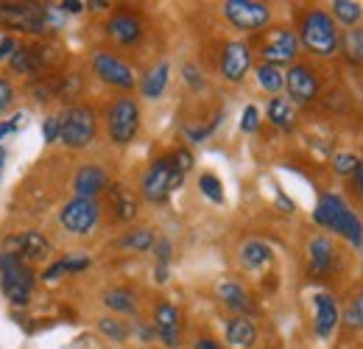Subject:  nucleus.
<instances>
[{
  "label": "nucleus",
  "instance_id": "obj_33",
  "mask_svg": "<svg viewBox=\"0 0 363 349\" xmlns=\"http://www.w3.org/2000/svg\"><path fill=\"white\" fill-rule=\"evenodd\" d=\"M98 330H101L104 336H109L112 341H123V338L129 336V330L123 327V321H115V318H101V321H98Z\"/></svg>",
  "mask_w": 363,
  "mask_h": 349
},
{
  "label": "nucleus",
  "instance_id": "obj_11",
  "mask_svg": "<svg viewBox=\"0 0 363 349\" xmlns=\"http://www.w3.org/2000/svg\"><path fill=\"white\" fill-rule=\"evenodd\" d=\"M296 53H299L296 34L291 28H274L269 40L263 43V65H274V67L288 65L296 59Z\"/></svg>",
  "mask_w": 363,
  "mask_h": 349
},
{
  "label": "nucleus",
  "instance_id": "obj_14",
  "mask_svg": "<svg viewBox=\"0 0 363 349\" xmlns=\"http://www.w3.org/2000/svg\"><path fill=\"white\" fill-rule=\"evenodd\" d=\"M252 67V50L243 43H229L221 56V73L227 82H240Z\"/></svg>",
  "mask_w": 363,
  "mask_h": 349
},
{
  "label": "nucleus",
  "instance_id": "obj_17",
  "mask_svg": "<svg viewBox=\"0 0 363 349\" xmlns=\"http://www.w3.org/2000/svg\"><path fill=\"white\" fill-rule=\"evenodd\" d=\"M313 307H316V321H313L316 336L318 338H330L333 330L338 327V318H341L335 299H333L330 294H316V297H313Z\"/></svg>",
  "mask_w": 363,
  "mask_h": 349
},
{
  "label": "nucleus",
  "instance_id": "obj_31",
  "mask_svg": "<svg viewBox=\"0 0 363 349\" xmlns=\"http://www.w3.org/2000/svg\"><path fill=\"white\" fill-rule=\"evenodd\" d=\"M199 187H201V193L210 199V201H224V187H221V179L213 174H204L199 179Z\"/></svg>",
  "mask_w": 363,
  "mask_h": 349
},
{
  "label": "nucleus",
  "instance_id": "obj_30",
  "mask_svg": "<svg viewBox=\"0 0 363 349\" xmlns=\"http://www.w3.org/2000/svg\"><path fill=\"white\" fill-rule=\"evenodd\" d=\"M121 246L135 249V252H148V249H154V232L151 229H135L121 240Z\"/></svg>",
  "mask_w": 363,
  "mask_h": 349
},
{
  "label": "nucleus",
  "instance_id": "obj_10",
  "mask_svg": "<svg viewBox=\"0 0 363 349\" xmlns=\"http://www.w3.org/2000/svg\"><path fill=\"white\" fill-rule=\"evenodd\" d=\"M59 221L70 235H90L95 223H98V204L92 199H79L76 196L73 201L65 204Z\"/></svg>",
  "mask_w": 363,
  "mask_h": 349
},
{
  "label": "nucleus",
  "instance_id": "obj_29",
  "mask_svg": "<svg viewBox=\"0 0 363 349\" xmlns=\"http://www.w3.org/2000/svg\"><path fill=\"white\" fill-rule=\"evenodd\" d=\"M333 14H335L341 23L355 26L363 17V9H361V3H355V0H333Z\"/></svg>",
  "mask_w": 363,
  "mask_h": 349
},
{
  "label": "nucleus",
  "instance_id": "obj_3",
  "mask_svg": "<svg viewBox=\"0 0 363 349\" xmlns=\"http://www.w3.org/2000/svg\"><path fill=\"white\" fill-rule=\"evenodd\" d=\"M0 285H3V294L9 297L11 305H28L31 291H34V271L28 268L26 260L3 252L0 255Z\"/></svg>",
  "mask_w": 363,
  "mask_h": 349
},
{
  "label": "nucleus",
  "instance_id": "obj_8",
  "mask_svg": "<svg viewBox=\"0 0 363 349\" xmlns=\"http://www.w3.org/2000/svg\"><path fill=\"white\" fill-rule=\"evenodd\" d=\"M224 17L240 31H260L272 20V9L257 0H227L224 3Z\"/></svg>",
  "mask_w": 363,
  "mask_h": 349
},
{
  "label": "nucleus",
  "instance_id": "obj_36",
  "mask_svg": "<svg viewBox=\"0 0 363 349\" xmlns=\"http://www.w3.org/2000/svg\"><path fill=\"white\" fill-rule=\"evenodd\" d=\"M43 134H45V143H56V140L62 137V121H59L56 115L45 118V123H43Z\"/></svg>",
  "mask_w": 363,
  "mask_h": 349
},
{
  "label": "nucleus",
  "instance_id": "obj_50",
  "mask_svg": "<svg viewBox=\"0 0 363 349\" xmlns=\"http://www.w3.org/2000/svg\"><path fill=\"white\" fill-rule=\"evenodd\" d=\"M3 162H6V148L0 145V174H3Z\"/></svg>",
  "mask_w": 363,
  "mask_h": 349
},
{
  "label": "nucleus",
  "instance_id": "obj_1",
  "mask_svg": "<svg viewBox=\"0 0 363 349\" xmlns=\"http://www.w3.org/2000/svg\"><path fill=\"white\" fill-rule=\"evenodd\" d=\"M313 221H316L318 226H324V229H333V232L344 235L355 249H361L363 246L361 218L350 210V204H347L341 196H335V193H324V196L318 199L316 210H313Z\"/></svg>",
  "mask_w": 363,
  "mask_h": 349
},
{
  "label": "nucleus",
  "instance_id": "obj_27",
  "mask_svg": "<svg viewBox=\"0 0 363 349\" xmlns=\"http://www.w3.org/2000/svg\"><path fill=\"white\" fill-rule=\"evenodd\" d=\"M104 305L109 307V310H118V313H135V297H132V291H123V288H115V291H109L106 297H104Z\"/></svg>",
  "mask_w": 363,
  "mask_h": 349
},
{
  "label": "nucleus",
  "instance_id": "obj_9",
  "mask_svg": "<svg viewBox=\"0 0 363 349\" xmlns=\"http://www.w3.org/2000/svg\"><path fill=\"white\" fill-rule=\"evenodd\" d=\"M92 70H95V76H98L101 82H106V84H112V87L132 89L137 82L135 70H132L123 59H118L115 53H106V50H98V53L92 56Z\"/></svg>",
  "mask_w": 363,
  "mask_h": 349
},
{
  "label": "nucleus",
  "instance_id": "obj_6",
  "mask_svg": "<svg viewBox=\"0 0 363 349\" xmlns=\"http://www.w3.org/2000/svg\"><path fill=\"white\" fill-rule=\"evenodd\" d=\"M62 143L67 148H87L95 137V112L90 106H70L62 118Z\"/></svg>",
  "mask_w": 363,
  "mask_h": 349
},
{
  "label": "nucleus",
  "instance_id": "obj_43",
  "mask_svg": "<svg viewBox=\"0 0 363 349\" xmlns=\"http://www.w3.org/2000/svg\"><path fill=\"white\" fill-rule=\"evenodd\" d=\"M20 121H23V115H14L11 121H6V123H0V140L6 137V134H11V131L20 126Z\"/></svg>",
  "mask_w": 363,
  "mask_h": 349
},
{
  "label": "nucleus",
  "instance_id": "obj_26",
  "mask_svg": "<svg viewBox=\"0 0 363 349\" xmlns=\"http://www.w3.org/2000/svg\"><path fill=\"white\" fill-rule=\"evenodd\" d=\"M338 48H344V53H347L350 62H363V28H350L341 37Z\"/></svg>",
  "mask_w": 363,
  "mask_h": 349
},
{
  "label": "nucleus",
  "instance_id": "obj_28",
  "mask_svg": "<svg viewBox=\"0 0 363 349\" xmlns=\"http://www.w3.org/2000/svg\"><path fill=\"white\" fill-rule=\"evenodd\" d=\"M257 82H260V87L269 89V92H279V89L285 87V73L279 67H274V65H260L257 67Z\"/></svg>",
  "mask_w": 363,
  "mask_h": 349
},
{
  "label": "nucleus",
  "instance_id": "obj_2",
  "mask_svg": "<svg viewBox=\"0 0 363 349\" xmlns=\"http://www.w3.org/2000/svg\"><path fill=\"white\" fill-rule=\"evenodd\" d=\"M338 43H341L338 28H335V23H333V17L327 11L313 9V11L305 14V20H302V45L311 53H316V56H333L338 50Z\"/></svg>",
  "mask_w": 363,
  "mask_h": 349
},
{
  "label": "nucleus",
  "instance_id": "obj_41",
  "mask_svg": "<svg viewBox=\"0 0 363 349\" xmlns=\"http://www.w3.org/2000/svg\"><path fill=\"white\" fill-rule=\"evenodd\" d=\"M14 101V87H11V82H6V79H0V112L9 106Z\"/></svg>",
  "mask_w": 363,
  "mask_h": 349
},
{
  "label": "nucleus",
  "instance_id": "obj_40",
  "mask_svg": "<svg viewBox=\"0 0 363 349\" xmlns=\"http://www.w3.org/2000/svg\"><path fill=\"white\" fill-rule=\"evenodd\" d=\"M171 162L179 168L182 174H187L190 171V165H193V157H190V151H184V148H179L174 157H171Z\"/></svg>",
  "mask_w": 363,
  "mask_h": 349
},
{
  "label": "nucleus",
  "instance_id": "obj_19",
  "mask_svg": "<svg viewBox=\"0 0 363 349\" xmlns=\"http://www.w3.org/2000/svg\"><path fill=\"white\" fill-rule=\"evenodd\" d=\"M227 341L238 349H249L257 341V330L246 316H235L227 321Z\"/></svg>",
  "mask_w": 363,
  "mask_h": 349
},
{
  "label": "nucleus",
  "instance_id": "obj_15",
  "mask_svg": "<svg viewBox=\"0 0 363 349\" xmlns=\"http://www.w3.org/2000/svg\"><path fill=\"white\" fill-rule=\"evenodd\" d=\"M106 34L121 45H135L143 37V23L132 11H118L109 23H106Z\"/></svg>",
  "mask_w": 363,
  "mask_h": 349
},
{
  "label": "nucleus",
  "instance_id": "obj_20",
  "mask_svg": "<svg viewBox=\"0 0 363 349\" xmlns=\"http://www.w3.org/2000/svg\"><path fill=\"white\" fill-rule=\"evenodd\" d=\"M218 297H221V302L229 307V310H235V313H249L252 310V299H249V294L238 285V282H232V279H224L221 285H218Z\"/></svg>",
  "mask_w": 363,
  "mask_h": 349
},
{
  "label": "nucleus",
  "instance_id": "obj_21",
  "mask_svg": "<svg viewBox=\"0 0 363 349\" xmlns=\"http://www.w3.org/2000/svg\"><path fill=\"white\" fill-rule=\"evenodd\" d=\"M168 76H171V65L168 62H160L145 79H143V84H140V92L145 95V98H151V101H157L165 87H168Z\"/></svg>",
  "mask_w": 363,
  "mask_h": 349
},
{
  "label": "nucleus",
  "instance_id": "obj_13",
  "mask_svg": "<svg viewBox=\"0 0 363 349\" xmlns=\"http://www.w3.org/2000/svg\"><path fill=\"white\" fill-rule=\"evenodd\" d=\"M285 87H288V95H291L296 104H308V101L316 98L318 79L313 76L311 67H305V65H294V67L285 73Z\"/></svg>",
  "mask_w": 363,
  "mask_h": 349
},
{
  "label": "nucleus",
  "instance_id": "obj_7",
  "mask_svg": "<svg viewBox=\"0 0 363 349\" xmlns=\"http://www.w3.org/2000/svg\"><path fill=\"white\" fill-rule=\"evenodd\" d=\"M106 126H109L112 143L118 145L132 143V137L140 129V106L135 98H118L106 112Z\"/></svg>",
  "mask_w": 363,
  "mask_h": 349
},
{
  "label": "nucleus",
  "instance_id": "obj_49",
  "mask_svg": "<svg viewBox=\"0 0 363 349\" xmlns=\"http://www.w3.org/2000/svg\"><path fill=\"white\" fill-rule=\"evenodd\" d=\"M157 282H168V265H157Z\"/></svg>",
  "mask_w": 363,
  "mask_h": 349
},
{
  "label": "nucleus",
  "instance_id": "obj_47",
  "mask_svg": "<svg viewBox=\"0 0 363 349\" xmlns=\"http://www.w3.org/2000/svg\"><path fill=\"white\" fill-rule=\"evenodd\" d=\"M355 187H358V193L363 196V162L358 165V171H355Z\"/></svg>",
  "mask_w": 363,
  "mask_h": 349
},
{
  "label": "nucleus",
  "instance_id": "obj_35",
  "mask_svg": "<svg viewBox=\"0 0 363 349\" xmlns=\"http://www.w3.org/2000/svg\"><path fill=\"white\" fill-rule=\"evenodd\" d=\"M257 126H260V109L255 106V104H249L246 109H243V118H240V129L246 131H257Z\"/></svg>",
  "mask_w": 363,
  "mask_h": 349
},
{
  "label": "nucleus",
  "instance_id": "obj_4",
  "mask_svg": "<svg viewBox=\"0 0 363 349\" xmlns=\"http://www.w3.org/2000/svg\"><path fill=\"white\" fill-rule=\"evenodd\" d=\"M0 20L26 34H43V31H50L53 26H59V20L53 17V11L48 6H31V3H11V6L3 3Z\"/></svg>",
  "mask_w": 363,
  "mask_h": 349
},
{
  "label": "nucleus",
  "instance_id": "obj_48",
  "mask_svg": "<svg viewBox=\"0 0 363 349\" xmlns=\"http://www.w3.org/2000/svg\"><path fill=\"white\" fill-rule=\"evenodd\" d=\"M56 277H62V268H59V262L56 265H50L45 271V279H56Z\"/></svg>",
  "mask_w": 363,
  "mask_h": 349
},
{
  "label": "nucleus",
  "instance_id": "obj_12",
  "mask_svg": "<svg viewBox=\"0 0 363 349\" xmlns=\"http://www.w3.org/2000/svg\"><path fill=\"white\" fill-rule=\"evenodd\" d=\"M6 255H14L20 260H48L50 257V240L43 232H20L14 238H6Z\"/></svg>",
  "mask_w": 363,
  "mask_h": 349
},
{
  "label": "nucleus",
  "instance_id": "obj_45",
  "mask_svg": "<svg viewBox=\"0 0 363 349\" xmlns=\"http://www.w3.org/2000/svg\"><path fill=\"white\" fill-rule=\"evenodd\" d=\"M59 9H62V11H67V14H76V11H82V9H84V3H73V0H67V3H59Z\"/></svg>",
  "mask_w": 363,
  "mask_h": 349
},
{
  "label": "nucleus",
  "instance_id": "obj_5",
  "mask_svg": "<svg viewBox=\"0 0 363 349\" xmlns=\"http://www.w3.org/2000/svg\"><path fill=\"white\" fill-rule=\"evenodd\" d=\"M182 174L179 168L171 162V157L168 160H157V162H151V168L145 171L143 176V196H145V201H151V204H162V201H168V196L177 190L182 184Z\"/></svg>",
  "mask_w": 363,
  "mask_h": 349
},
{
  "label": "nucleus",
  "instance_id": "obj_34",
  "mask_svg": "<svg viewBox=\"0 0 363 349\" xmlns=\"http://www.w3.org/2000/svg\"><path fill=\"white\" fill-rule=\"evenodd\" d=\"M90 265V257L87 255H82V252H73V255H67V257H62L59 260V268H62V274H67V271H84Z\"/></svg>",
  "mask_w": 363,
  "mask_h": 349
},
{
  "label": "nucleus",
  "instance_id": "obj_16",
  "mask_svg": "<svg viewBox=\"0 0 363 349\" xmlns=\"http://www.w3.org/2000/svg\"><path fill=\"white\" fill-rule=\"evenodd\" d=\"M106 187H109V176L98 165H84V168H79V174L73 176V190H76L79 199H95Z\"/></svg>",
  "mask_w": 363,
  "mask_h": 349
},
{
  "label": "nucleus",
  "instance_id": "obj_39",
  "mask_svg": "<svg viewBox=\"0 0 363 349\" xmlns=\"http://www.w3.org/2000/svg\"><path fill=\"white\" fill-rule=\"evenodd\" d=\"M154 255H157L160 265H168V260H171V243L165 238L162 240H154Z\"/></svg>",
  "mask_w": 363,
  "mask_h": 349
},
{
  "label": "nucleus",
  "instance_id": "obj_38",
  "mask_svg": "<svg viewBox=\"0 0 363 349\" xmlns=\"http://www.w3.org/2000/svg\"><path fill=\"white\" fill-rule=\"evenodd\" d=\"M182 73H184V82H187V84H190L193 89H201V87H204L201 70H199L196 65H184V70H182Z\"/></svg>",
  "mask_w": 363,
  "mask_h": 349
},
{
  "label": "nucleus",
  "instance_id": "obj_24",
  "mask_svg": "<svg viewBox=\"0 0 363 349\" xmlns=\"http://www.w3.org/2000/svg\"><path fill=\"white\" fill-rule=\"evenodd\" d=\"M269 121H272L274 126H279V129H291L294 126L296 115H294V106H291L288 98H272V104H269Z\"/></svg>",
  "mask_w": 363,
  "mask_h": 349
},
{
  "label": "nucleus",
  "instance_id": "obj_44",
  "mask_svg": "<svg viewBox=\"0 0 363 349\" xmlns=\"http://www.w3.org/2000/svg\"><path fill=\"white\" fill-rule=\"evenodd\" d=\"M14 50H17V43H14L11 37H3V40H0V59H6V56H11Z\"/></svg>",
  "mask_w": 363,
  "mask_h": 349
},
{
  "label": "nucleus",
  "instance_id": "obj_22",
  "mask_svg": "<svg viewBox=\"0 0 363 349\" xmlns=\"http://www.w3.org/2000/svg\"><path fill=\"white\" fill-rule=\"evenodd\" d=\"M333 243L327 238H313L311 240V268L316 274H327L333 268Z\"/></svg>",
  "mask_w": 363,
  "mask_h": 349
},
{
  "label": "nucleus",
  "instance_id": "obj_37",
  "mask_svg": "<svg viewBox=\"0 0 363 349\" xmlns=\"http://www.w3.org/2000/svg\"><path fill=\"white\" fill-rule=\"evenodd\" d=\"M347 324H350V327H363V291L358 294L355 305L347 310Z\"/></svg>",
  "mask_w": 363,
  "mask_h": 349
},
{
  "label": "nucleus",
  "instance_id": "obj_32",
  "mask_svg": "<svg viewBox=\"0 0 363 349\" xmlns=\"http://www.w3.org/2000/svg\"><path fill=\"white\" fill-rule=\"evenodd\" d=\"M358 165H361V160H358L355 154H338V157L333 160V168H335L338 176H355Z\"/></svg>",
  "mask_w": 363,
  "mask_h": 349
},
{
  "label": "nucleus",
  "instance_id": "obj_18",
  "mask_svg": "<svg viewBox=\"0 0 363 349\" xmlns=\"http://www.w3.org/2000/svg\"><path fill=\"white\" fill-rule=\"evenodd\" d=\"M154 321H157V333L165 341V347H179V310L168 305V302H162L154 313Z\"/></svg>",
  "mask_w": 363,
  "mask_h": 349
},
{
  "label": "nucleus",
  "instance_id": "obj_23",
  "mask_svg": "<svg viewBox=\"0 0 363 349\" xmlns=\"http://www.w3.org/2000/svg\"><path fill=\"white\" fill-rule=\"evenodd\" d=\"M109 196H112V204H115V216L118 221H132L137 216V201L135 196L126 190V187H109Z\"/></svg>",
  "mask_w": 363,
  "mask_h": 349
},
{
  "label": "nucleus",
  "instance_id": "obj_46",
  "mask_svg": "<svg viewBox=\"0 0 363 349\" xmlns=\"http://www.w3.org/2000/svg\"><path fill=\"white\" fill-rule=\"evenodd\" d=\"M196 349H221V344H216L213 338H199V341H196Z\"/></svg>",
  "mask_w": 363,
  "mask_h": 349
},
{
  "label": "nucleus",
  "instance_id": "obj_25",
  "mask_svg": "<svg viewBox=\"0 0 363 349\" xmlns=\"http://www.w3.org/2000/svg\"><path fill=\"white\" fill-rule=\"evenodd\" d=\"M269 260H272V249L266 243H260V240H249L240 249V262L246 268H260V265H266Z\"/></svg>",
  "mask_w": 363,
  "mask_h": 349
},
{
  "label": "nucleus",
  "instance_id": "obj_42",
  "mask_svg": "<svg viewBox=\"0 0 363 349\" xmlns=\"http://www.w3.org/2000/svg\"><path fill=\"white\" fill-rule=\"evenodd\" d=\"M216 126H218V121H213V123H210V126H204V129H187V137H190L193 143H199V140H204L207 134H213Z\"/></svg>",
  "mask_w": 363,
  "mask_h": 349
}]
</instances>
